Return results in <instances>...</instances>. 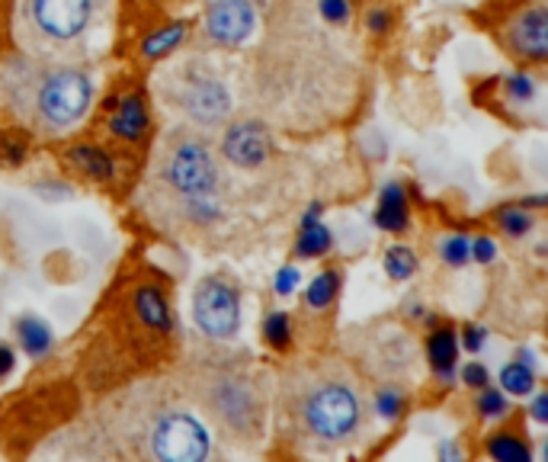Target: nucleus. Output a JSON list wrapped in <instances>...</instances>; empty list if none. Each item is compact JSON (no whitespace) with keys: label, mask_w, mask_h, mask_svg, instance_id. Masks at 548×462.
Returning a JSON list of instances; mask_svg holds the SVG:
<instances>
[{"label":"nucleus","mask_w":548,"mask_h":462,"mask_svg":"<svg viewBox=\"0 0 548 462\" xmlns=\"http://www.w3.org/2000/svg\"><path fill=\"white\" fill-rule=\"evenodd\" d=\"M318 10L334 26H344L350 20V0H318Z\"/></svg>","instance_id":"nucleus-30"},{"label":"nucleus","mask_w":548,"mask_h":462,"mask_svg":"<svg viewBox=\"0 0 548 462\" xmlns=\"http://www.w3.org/2000/svg\"><path fill=\"white\" fill-rule=\"evenodd\" d=\"M507 94L513 103H529L535 96V81L529 75H510L507 77Z\"/></svg>","instance_id":"nucleus-29"},{"label":"nucleus","mask_w":548,"mask_h":462,"mask_svg":"<svg viewBox=\"0 0 548 462\" xmlns=\"http://www.w3.org/2000/svg\"><path fill=\"white\" fill-rule=\"evenodd\" d=\"M516 360L526 363V367H533V369H535V357H533V350H516Z\"/></svg>","instance_id":"nucleus-41"},{"label":"nucleus","mask_w":548,"mask_h":462,"mask_svg":"<svg viewBox=\"0 0 548 462\" xmlns=\"http://www.w3.org/2000/svg\"><path fill=\"white\" fill-rule=\"evenodd\" d=\"M193 318H196L199 331L209 334V337L228 340L241 327V299H237V289L224 279H203L196 286V296H193Z\"/></svg>","instance_id":"nucleus-7"},{"label":"nucleus","mask_w":548,"mask_h":462,"mask_svg":"<svg viewBox=\"0 0 548 462\" xmlns=\"http://www.w3.org/2000/svg\"><path fill=\"white\" fill-rule=\"evenodd\" d=\"M94 84L77 68L29 71L14 90V106L45 129H65L77 123L90 106Z\"/></svg>","instance_id":"nucleus-1"},{"label":"nucleus","mask_w":548,"mask_h":462,"mask_svg":"<svg viewBox=\"0 0 548 462\" xmlns=\"http://www.w3.org/2000/svg\"><path fill=\"white\" fill-rule=\"evenodd\" d=\"M462 382H465L468 388H484V386H491V376H487V369L481 367L478 360H472V363H465V367H462Z\"/></svg>","instance_id":"nucleus-32"},{"label":"nucleus","mask_w":548,"mask_h":462,"mask_svg":"<svg viewBox=\"0 0 548 462\" xmlns=\"http://www.w3.org/2000/svg\"><path fill=\"white\" fill-rule=\"evenodd\" d=\"M533 421H539V424H545L548 421V395L545 392H539L535 395V401H533Z\"/></svg>","instance_id":"nucleus-38"},{"label":"nucleus","mask_w":548,"mask_h":462,"mask_svg":"<svg viewBox=\"0 0 548 462\" xmlns=\"http://www.w3.org/2000/svg\"><path fill=\"white\" fill-rule=\"evenodd\" d=\"M487 456L497 462H529V447L513 434H494L487 437Z\"/></svg>","instance_id":"nucleus-19"},{"label":"nucleus","mask_w":548,"mask_h":462,"mask_svg":"<svg viewBox=\"0 0 548 462\" xmlns=\"http://www.w3.org/2000/svg\"><path fill=\"white\" fill-rule=\"evenodd\" d=\"M109 129L125 142H138L148 129V106H144L142 96H125L115 109V116L109 119Z\"/></svg>","instance_id":"nucleus-14"},{"label":"nucleus","mask_w":548,"mask_h":462,"mask_svg":"<svg viewBox=\"0 0 548 462\" xmlns=\"http://www.w3.org/2000/svg\"><path fill=\"white\" fill-rule=\"evenodd\" d=\"M507 411H510L507 392H501V388H491V386L481 388V398H478V415L481 417H503Z\"/></svg>","instance_id":"nucleus-26"},{"label":"nucleus","mask_w":548,"mask_h":462,"mask_svg":"<svg viewBox=\"0 0 548 462\" xmlns=\"http://www.w3.org/2000/svg\"><path fill=\"white\" fill-rule=\"evenodd\" d=\"M96 0H29L26 4V26L39 42L65 45L77 35L87 33L94 23Z\"/></svg>","instance_id":"nucleus-4"},{"label":"nucleus","mask_w":548,"mask_h":462,"mask_svg":"<svg viewBox=\"0 0 548 462\" xmlns=\"http://www.w3.org/2000/svg\"><path fill=\"white\" fill-rule=\"evenodd\" d=\"M222 151L237 167H257L270 155V132L260 123H237L224 132Z\"/></svg>","instance_id":"nucleus-10"},{"label":"nucleus","mask_w":548,"mask_h":462,"mask_svg":"<svg viewBox=\"0 0 548 462\" xmlns=\"http://www.w3.org/2000/svg\"><path fill=\"white\" fill-rule=\"evenodd\" d=\"M264 340L276 350H285L292 344V321L285 312H270L264 318Z\"/></svg>","instance_id":"nucleus-24"},{"label":"nucleus","mask_w":548,"mask_h":462,"mask_svg":"<svg viewBox=\"0 0 548 462\" xmlns=\"http://www.w3.org/2000/svg\"><path fill=\"white\" fill-rule=\"evenodd\" d=\"M365 26L373 29L375 35H382L388 26H392V14H388V10H382V7L369 10V16H365Z\"/></svg>","instance_id":"nucleus-36"},{"label":"nucleus","mask_w":548,"mask_h":462,"mask_svg":"<svg viewBox=\"0 0 548 462\" xmlns=\"http://www.w3.org/2000/svg\"><path fill=\"white\" fill-rule=\"evenodd\" d=\"M426 360L433 367V373L440 376V382H453L455 363H459V334L453 327H436L430 337H426Z\"/></svg>","instance_id":"nucleus-12"},{"label":"nucleus","mask_w":548,"mask_h":462,"mask_svg":"<svg viewBox=\"0 0 548 462\" xmlns=\"http://www.w3.org/2000/svg\"><path fill=\"white\" fill-rule=\"evenodd\" d=\"M151 453L164 462H203L209 456V430L190 411H170L151 434Z\"/></svg>","instance_id":"nucleus-6"},{"label":"nucleus","mask_w":548,"mask_h":462,"mask_svg":"<svg viewBox=\"0 0 548 462\" xmlns=\"http://www.w3.org/2000/svg\"><path fill=\"white\" fill-rule=\"evenodd\" d=\"M375 225L385 231H407L411 225V206H407V193L401 184H388L385 190L379 193V209H375Z\"/></svg>","instance_id":"nucleus-13"},{"label":"nucleus","mask_w":548,"mask_h":462,"mask_svg":"<svg viewBox=\"0 0 548 462\" xmlns=\"http://www.w3.org/2000/svg\"><path fill=\"white\" fill-rule=\"evenodd\" d=\"M257 26V14L247 0H215L205 14V29L218 45H241Z\"/></svg>","instance_id":"nucleus-9"},{"label":"nucleus","mask_w":548,"mask_h":462,"mask_svg":"<svg viewBox=\"0 0 548 462\" xmlns=\"http://www.w3.org/2000/svg\"><path fill=\"white\" fill-rule=\"evenodd\" d=\"M16 340H20V346L33 360H39V357H45L48 350H52L55 334L39 315H23V318L16 321Z\"/></svg>","instance_id":"nucleus-15"},{"label":"nucleus","mask_w":548,"mask_h":462,"mask_svg":"<svg viewBox=\"0 0 548 462\" xmlns=\"http://www.w3.org/2000/svg\"><path fill=\"white\" fill-rule=\"evenodd\" d=\"M135 308H138V318H142L148 327H157V331H170L167 299H164L157 289H151V286L138 289V293H135Z\"/></svg>","instance_id":"nucleus-16"},{"label":"nucleus","mask_w":548,"mask_h":462,"mask_svg":"<svg viewBox=\"0 0 548 462\" xmlns=\"http://www.w3.org/2000/svg\"><path fill=\"white\" fill-rule=\"evenodd\" d=\"M440 257H443V264H449V266H465L468 260V238L465 235H449L446 241L440 245Z\"/></svg>","instance_id":"nucleus-27"},{"label":"nucleus","mask_w":548,"mask_h":462,"mask_svg":"<svg viewBox=\"0 0 548 462\" xmlns=\"http://www.w3.org/2000/svg\"><path fill=\"white\" fill-rule=\"evenodd\" d=\"M340 293V273L337 270H324L321 276L312 279L308 293H304V302L312 308H327Z\"/></svg>","instance_id":"nucleus-21"},{"label":"nucleus","mask_w":548,"mask_h":462,"mask_svg":"<svg viewBox=\"0 0 548 462\" xmlns=\"http://www.w3.org/2000/svg\"><path fill=\"white\" fill-rule=\"evenodd\" d=\"M510 48L526 62H548V14L533 7L510 26Z\"/></svg>","instance_id":"nucleus-11"},{"label":"nucleus","mask_w":548,"mask_h":462,"mask_svg":"<svg viewBox=\"0 0 548 462\" xmlns=\"http://www.w3.org/2000/svg\"><path fill=\"white\" fill-rule=\"evenodd\" d=\"M16 367V354L10 344H0V379H7L10 373H14Z\"/></svg>","instance_id":"nucleus-37"},{"label":"nucleus","mask_w":548,"mask_h":462,"mask_svg":"<svg viewBox=\"0 0 548 462\" xmlns=\"http://www.w3.org/2000/svg\"><path fill=\"white\" fill-rule=\"evenodd\" d=\"M468 257L478 260V264H491L497 257V245L491 238H474L468 241Z\"/></svg>","instance_id":"nucleus-34"},{"label":"nucleus","mask_w":548,"mask_h":462,"mask_svg":"<svg viewBox=\"0 0 548 462\" xmlns=\"http://www.w3.org/2000/svg\"><path fill=\"white\" fill-rule=\"evenodd\" d=\"M68 157L84 170V174H90L94 180H109L115 174L113 157L100 148H90V145H77V148H71Z\"/></svg>","instance_id":"nucleus-18"},{"label":"nucleus","mask_w":548,"mask_h":462,"mask_svg":"<svg viewBox=\"0 0 548 462\" xmlns=\"http://www.w3.org/2000/svg\"><path fill=\"white\" fill-rule=\"evenodd\" d=\"M413 270H417V257H413L411 247L394 245L385 251V273L392 279H411Z\"/></svg>","instance_id":"nucleus-23"},{"label":"nucleus","mask_w":548,"mask_h":462,"mask_svg":"<svg viewBox=\"0 0 548 462\" xmlns=\"http://www.w3.org/2000/svg\"><path fill=\"white\" fill-rule=\"evenodd\" d=\"M375 411H379V417H385V421H398L401 411H404V398H401V392H394V388H382V392L375 395Z\"/></svg>","instance_id":"nucleus-28"},{"label":"nucleus","mask_w":548,"mask_h":462,"mask_svg":"<svg viewBox=\"0 0 548 462\" xmlns=\"http://www.w3.org/2000/svg\"><path fill=\"white\" fill-rule=\"evenodd\" d=\"M164 177L174 186L176 193H183L186 199H209L215 196L222 170H218L212 151L203 142H180L167 157Z\"/></svg>","instance_id":"nucleus-5"},{"label":"nucleus","mask_w":548,"mask_h":462,"mask_svg":"<svg viewBox=\"0 0 548 462\" xmlns=\"http://www.w3.org/2000/svg\"><path fill=\"white\" fill-rule=\"evenodd\" d=\"M497 222H501L503 235H510V238H523V235H529L533 231V216H529L523 206H503L501 212H497Z\"/></svg>","instance_id":"nucleus-25"},{"label":"nucleus","mask_w":548,"mask_h":462,"mask_svg":"<svg viewBox=\"0 0 548 462\" xmlns=\"http://www.w3.org/2000/svg\"><path fill=\"white\" fill-rule=\"evenodd\" d=\"M334 245V235L327 225L312 222V225H302V231H298V241H295V257L302 260H314V257H324L327 251H331Z\"/></svg>","instance_id":"nucleus-17"},{"label":"nucleus","mask_w":548,"mask_h":462,"mask_svg":"<svg viewBox=\"0 0 548 462\" xmlns=\"http://www.w3.org/2000/svg\"><path fill=\"white\" fill-rule=\"evenodd\" d=\"M440 456H443V459H446V456H449V459H459V449H455L453 443H443V447H440Z\"/></svg>","instance_id":"nucleus-42"},{"label":"nucleus","mask_w":548,"mask_h":462,"mask_svg":"<svg viewBox=\"0 0 548 462\" xmlns=\"http://www.w3.org/2000/svg\"><path fill=\"white\" fill-rule=\"evenodd\" d=\"M273 289H276V296H283V299L295 293V289H298V270H295V266H292V264L283 266V270L276 273V279H273Z\"/></svg>","instance_id":"nucleus-33"},{"label":"nucleus","mask_w":548,"mask_h":462,"mask_svg":"<svg viewBox=\"0 0 548 462\" xmlns=\"http://www.w3.org/2000/svg\"><path fill=\"white\" fill-rule=\"evenodd\" d=\"M359 395L344 379H318L298 398V417L314 440L337 443L359 427Z\"/></svg>","instance_id":"nucleus-2"},{"label":"nucleus","mask_w":548,"mask_h":462,"mask_svg":"<svg viewBox=\"0 0 548 462\" xmlns=\"http://www.w3.org/2000/svg\"><path fill=\"white\" fill-rule=\"evenodd\" d=\"M23 157H26V145L20 142L16 136H0V164H10V167H16V164H23Z\"/></svg>","instance_id":"nucleus-31"},{"label":"nucleus","mask_w":548,"mask_h":462,"mask_svg":"<svg viewBox=\"0 0 548 462\" xmlns=\"http://www.w3.org/2000/svg\"><path fill=\"white\" fill-rule=\"evenodd\" d=\"M535 388V369L526 367V363H507V367L501 369V392L507 395H533Z\"/></svg>","instance_id":"nucleus-20"},{"label":"nucleus","mask_w":548,"mask_h":462,"mask_svg":"<svg viewBox=\"0 0 548 462\" xmlns=\"http://www.w3.org/2000/svg\"><path fill=\"white\" fill-rule=\"evenodd\" d=\"M523 209H542L545 206V196H533V199H523Z\"/></svg>","instance_id":"nucleus-40"},{"label":"nucleus","mask_w":548,"mask_h":462,"mask_svg":"<svg viewBox=\"0 0 548 462\" xmlns=\"http://www.w3.org/2000/svg\"><path fill=\"white\" fill-rule=\"evenodd\" d=\"M321 212H324V206H321V203H312V209H308V212H304V216H302V225H312V222H318V218H321Z\"/></svg>","instance_id":"nucleus-39"},{"label":"nucleus","mask_w":548,"mask_h":462,"mask_svg":"<svg viewBox=\"0 0 548 462\" xmlns=\"http://www.w3.org/2000/svg\"><path fill=\"white\" fill-rule=\"evenodd\" d=\"M183 33H186V26H183V23H174V26L157 29L154 35H148V39H144L142 55H144V58H161V55H167L170 48L183 39Z\"/></svg>","instance_id":"nucleus-22"},{"label":"nucleus","mask_w":548,"mask_h":462,"mask_svg":"<svg viewBox=\"0 0 548 462\" xmlns=\"http://www.w3.org/2000/svg\"><path fill=\"white\" fill-rule=\"evenodd\" d=\"M205 408L215 417L222 427H228L231 434L247 437L257 434L260 427V398L254 392L251 382L237 379L231 373H222L215 379H209L205 386Z\"/></svg>","instance_id":"nucleus-3"},{"label":"nucleus","mask_w":548,"mask_h":462,"mask_svg":"<svg viewBox=\"0 0 548 462\" xmlns=\"http://www.w3.org/2000/svg\"><path fill=\"white\" fill-rule=\"evenodd\" d=\"M487 340V331L481 325H465L462 327V346H465L468 354H478L481 346H484Z\"/></svg>","instance_id":"nucleus-35"},{"label":"nucleus","mask_w":548,"mask_h":462,"mask_svg":"<svg viewBox=\"0 0 548 462\" xmlns=\"http://www.w3.org/2000/svg\"><path fill=\"white\" fill-rule=\"evenodd\" d=\"M176 100L199 123H222L231 113V94L215 75H190L176 90Z\"/></svg>","instance_id":"nucleus-8"}]
</instances>
